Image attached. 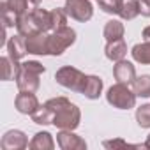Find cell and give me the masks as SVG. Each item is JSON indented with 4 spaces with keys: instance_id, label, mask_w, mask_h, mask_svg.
<instances>
[{
    "instance_id": "cell-1",
    "label": "cell",
    "mask_w": 150,
    "mask_h": 150,
    "mask_svg": "<svg viewBox=\"0 0 150 150\" xmlns=\"http://www.w3.org/2000/svg\"><path fill=\"white\" fill-rule=\"evenodd\" d=\"M46 67L37 62V60H27L21 64L18 78H16V85L21 92H37L39 85H41V76L44 74Z\"/></svg>"
},
{
    "instance_id": "cell-2",
    "label": "cell",
    "mask_w": 150,
    "mask_h": 150,
    "mask_svg": "<svg viewBox=\"0 0 150 150\" xmlns=\"http://www.w3.org/2000/svg\"><path fill=\"white\" fill-rule=\"evenodd\" d=\"M136 97L138 96L134 94V90H131L129 85H125V83H117V85L110 87L108 94H106V101L113 108H118V110H131V108H134Z\"/></svg>"
},
{
    "instance_id": "cell-3",
    "label": "cell",
    "mask_w": 150,
    "mask_h": 150,
    "mask_svg": "<svg viewBox=\"0 0 150 150\" xmlns=\"http://www.w3.org/2000/svg\"><path fill=\"white\" fill-rule=\"evenodd\" d=\"M55 80H57V83L62 85L64 88L72 90V92H80V94H81V90H83V87H85L87 76H85V74H83L80 69H76V67L64 65V67H60V69L57 71Z\"/></svg>"
},
{
    "instance_id": "cell-4",
    "label": "cell",
    "mask_w": 150,
    "mask_h": 150,
    "mask_svg": "<svg viewBox=\"0 0 150 150\" xmlns=\"http://www.w3.org/2000/svg\"><path fill=\"white\" fill-rule=\"evenodd\" d=\"M76 41V32L71 27H62V28H57L50 34V55L53 57H58L62 55L69 46L74 44Z\"/></svg>"
},
{
    "instance_id": "cell-5",
    "label": "cell",
    "mask_w": 150,
    "mask_h": 150,
    "mask_svg": "<svg viewBox=\"0 0 150 150\" xmlns=\"http://www.w3.org/2000/svg\"><path fill=\"white\" fill-rule=\"evenodd\" d=\"M80 120H81V111L76 104L72 103H67L64 108H60L53 118V125H57L58 129H69V131H74L78 125H80Z\"/></svg>"
},
{
    "instance_id": "cell-6",
    "label": "cell",
    "mask_w": 150,
    "mask_h": 150,
    "mask_svg": "<svg viewBox=\"0 0 150 150\" xmlns=\"http://www.w3.org/2000/svg\"><path fill=\"white\" fill-rule=\"evenodd\" d=\"M65 13L76 21H88L94 16V7L90 0H65Z\"/></svg>"
},
{
    "instance_id": "cell-7",
    "label": "cell",
    "mask_w": 150,
    "mask_h": 150,
    "mask_svg": "<svg viewBox=\"0 0 150 150\" xmlns=\"http://www.w3.org/2000/svg\"><path fill=\"white\" fill-rule=\"evenodd\" d=\"M57 143L62 150H85L87 148L85 139L69 129H60V132L57 134Z\"/></svg>"
},
{
    "instance_id": "cell-8",
    "label": "cell",
    "mask_w": 150,
    "mask_h": 150,
    "mask_svg": "<svg viewBox=\"0 0 150 150\" xmlns=\"http://www.w3.org/2000/svg\"><path fill=\"white\" fill-rule=\"evenodd\" d=\"M0 146L4 150H23L28 146V138L23 131H18V129H13V131H7L0 141Z\"/></svg>"
},
{
    "instance_id": "cell-9",
    "label": "cell",
    "mask_w": 150,
    "mask_h": 150,
    "mask_svg": "<svg viewBox=\"0 0 150 150\" xmlns=\"http://www.w3.org/2000/svg\"><path fill=\"white\" fill-rule=\"evenodd\" d=\"M27 50L32 55H50V34L39 32L27 37Z\"/></svg>"
},
{
    "instance_id": "cell-10",
    "label": "cell",
    "mask_w": 150,
    "mask_h": 150,
    "mask_svg": "<svg viewBox=\"0 0 150 150\" xmlns=\"http://www.w3.org/2000/svg\"><path fill=\"white\" fill-rule=\"evenodd\" d=\"M14 106H16V110H18L20 113H23V115H32L41 104H39V99L35 97V92H21V90H20V94H18L16 99H14Z\"/></svg>"
},
{
    "instance_id": "cell-11",
    "label": "cell",
    "mask_w": 150,
    "mask_h": 150,
    "mask_svg": "<svg viewBox=\"0 0 150 150\" xmlns=\"http://www.w3.org/2000/svg\"><path fill=\"white\" fill-rule=\"evenodd\" d=\"M113 76L117 80V83H125V85H132V81L136 80V69L131 62L127 60H118L113 67Z\"/></svg>"
},
{
    "instance_id": "cell-12",
    "label": "cell",
    "mask_w": 150,
    "mask_h": 150,
    "mask_svg": "<svg viewBox=\"0 0 150 150\" xmlns=\"http://www.w3.org/2000/svg\"><path fill=\"white\" fill-rule=\"evenodd\" d=\"M7 53H9V57L13 60L20 62L28 53V50H27V37L21 35V34L9 37V41H7Z\"/></svg>"
},
{
    "instance_id": "cell-13",
    "label": "cell",
    "mask_w": 150,
    "mask_h": 150,
    "mask_svg": "<svg viewBox=\"0 0 150 150\" xmlns=\"http://www.w3.org/2000/svg\"><path fill=\"white\" fill-rule=\"evenodd\" d=\"M104 53H106V57H108L110 60H113V62L124 60L125 55H127V44H125L124 37H122V39H115V41H108V44H106V48H104Z\"/></svg>"
},
{
    "instance_id": "cell-14",
    "label": "cell",
    "mask_w": 150,
    "mask_h": 150,
    "mask_svg": "<svg viewBox=\"0 0 150 150\" xmlns=\"http://www.w3.org/2000/svg\"><path fill=\"white\" fill-rule=\"evenodd\" d=\"M81 94L87 99H99V96L103 94V80L96 74H90L85 80V87L81 90Z\"/></svg>"
},
{
    "instance_id": "cell-15",
    "label": "cell",
    "mask_w": 150,
    "mask_h": 150,
    "mask_svg": "<svg viewBox=\"0 0 150 150\" xmlns=\"http://www.w3.org/2000/svg\"><path fill=\"white\" fill-rule=\"evenodd\" d=\"M16 28H18V34H21V35H25V37H30V35H34V34H39V28H37V25H35V21H34L30 11L25 13V14H21V16L18 18Z\"/></svg>"
},
{
    "instance_id": "cell-16",
    "label": "cell",
    "mask_w": 150,
    "mask_h": 150,
    "mask_svg": "<svg viewBox=\"0 0 150 150\" xmlns=\"http://www.w3.org/2000/svg\"><path fill=\"white\" fill-rule=\"evenodd\" d=\"M32 120H34V124H39V125H48V124H53V118H55V111H53V108L48 104V103H44L42 106H39L32 115Z\"/></svg>"
},
{
    "instance_id": "cell-17",
    "label": "cell",
    "mask_w": 150,
    "mask_h": 150,
    "mask_svg": "<svg viewBox=\"0 0 150 150\" xmlns=\"http://www.w3.org/2000/svg\"><path fill=\"white\" fill-rule=\"evenodd\" d=\"M28 148H32V150H53L55 148V141H53L50 132L42 131V132H37L32 138V141L28 143Z\"/></svg>"
},
{
    "instance_id": "cell-18",
    "label": "cell",
    "mask_w": 150,
    "mask_h": 150,
    "mask_svg": "<svg viewBox=\"0 0 150 150\" xmlns=\"http://www.w3.org/2000/svg\"><path fill=\"white\" fill-rule=\"evenodd\" d=\"M0 64H2V78H4V81L18 78V72H20L21 64H18L11 57H2V58H0Z\"/></svg>"
},
{
    "instance_id": "cell-19",
    "label": "cell",
    "mask_w": 150,
    "mask_h": 150,
    "mask_svg": "<svg viewBox=\"0 0 150 150\" xmlns=\"http://www.w3.org/2000/svg\"><path fill=\"white\" fill-rule=\"evenodd\" d=\"M124 32H125V28H124V23L122 21H118V20H110L106 25H104V37H106V41H115V39H122L124 37Z\"/></svg>"
},
{
    "instance_id": "cell-20",
    "label": "cell",
    "mask_w": 150,
    "mask_h": 150,
    "mask_svg": "<svg viewBox=\"0 0 150 150\" xmlns=\"http://www.w3.org/2000/svg\"><path fill=\"white\" fill-rule=\"evenodd\" d=\"M138 14H141L139 11V0H122V7H120V13L118 16L122 20H134Z\"/></svg>"
},
{
    "instance_id": "cell-21",
    "label": "cell",
    "mask_w": 150,
    "mask_h": 150,
    "mask_svg": "<svg viewBox=\"0 0 150 150\" xmlns=\"http://www.w3.org/2000/svg\"><path fill=\"white\" fill-rule=\"evenodd\" d=\"M131 55H132V58H134L138 64L148 65V64H150V41H145V42H139V44L132 46Z\"/></svg>"
},
{
    "instance_id": "cell-22",
    "label": "cell",
    "mask_w": 150,
    "mask_h": 150,
    "mask_svg": "<svg viewBox=\"0 0 150 150\" xmlns=\"http://www.w3.org/2000/svg\"><path fill=\"white\" fill-rule=\"evenodd\" d=\"M132 90L138 97H150V74L136 76L132 81Z\"/></svg>"
},
{
    "instance_id": "cell-23",
    "label": "cell",
    "mask_w": 150,
    "mask_h": 150,
    "mask_svg": "<svg viewBox=\"0 0 150 150\" xmlns=\"http://www.w3.org/2000/svg\"><path fill=\"white\" fill-rule=\"evenodd\" d=\"M67 13L64 7H55L51 9V21H53V30L57 28H62V27H67Z\"/></svg>"
},
{
    "instance_id": "cell-24",
    "label": "cell",
    "mask_w": 150,
    "mask_h": 150,
    "mask_svg": "<svg viewBox=\"0 0 150 150\" xmlns=\"http://www.w3.org/2000/svg\"><path fill=\"white\" fill-rule=\"evenodd\" d=\"M136 122L143 129H150V104H143L136 110Z\"/></svg>"
},
{
    "instance_id": "cell-25",
    "label": "cell",
    "mask_w": 150,
    "mask_h": 150,
    "mask_svg": "<svg viewBox=\"0 0 150 150\" xmlns=\"http://www.w3.org/2000/svg\"><path fill=\"white\" fill-rule=\"evenodd\" d=\"M99 7L108 13V14H118L120 7H122V0H97Z\"/></svg>"
},
{
    "instance_id": "cell-26",
    "label": "cell",
    "mask_w": 150,
    "mask_h": 150,
    "mask_svg": "<svg viewBox=\"0 0 150 150\" xmlns=\"http://www.w3.org/2000/svg\"><path fill=\"white\" fill-rule=\"evenodd\" d=\"M139 11H141V16L150 18V0H139Z\"/></svg>"
},
{
    "instance_id": "cell-27",
    "label": "cell",
    "mask_w": 150,
    "mask_h": 150,
    "mask_svg": "<svg viewBox=\"0 0 150 150\" xmlns=\"http://www.w3.org/2000/svg\"><path fill=\"white\" fill-rule=\"evenodd\" d=\"M103 145H104L106 148H111V146H113V148H115V146H127V143H125L124 139H113V141H104Z\"/></svg>"
},
{
    "instance_id": "cell-28",
    "label": "cell",
    "mask_w": 150,
    "mask_h": 150,
    "mask_svg": "<svg viewBox=\"0 0 150 150\" xmlns=\"http://www.w3.org/2000/svg\"><path fill=\"white\" fill-rule=\"evenodd\" d=\"M141 35H143V39H145V41H150V27H146V28L143 30V34H141Z\"/></svg>"
},
{
    "instance_id": "cell-29",
    "label": "cell",
    "mask_w": 150,
    "mask_h": 150,
    "mask_svg": "<svg viewBox=\"0 0 150 150\" xmlns=\"http://www.w3.org/2000/svg\"><path fill=\"white\" fill-rule=\"evenodd\" d=\"M28 2H30V7L35 9V7H39V4L42 2V0H28Z\"/></svg>"
},
{
    "instance_id": "cell-30",
    "label": "cell",
    "mask_w": 150,
    "mask_h": 150,
    "mask_svg": "<svg viewBox=\"0 0 150 150\" xmlns=\"http://www.w3.org/2000/svg\"><path fill=\"white\" fill-rule=\"evenodd\" d=\"M139 146H143V148H150V134L146 136V141H145L143 145H139Z\"/></svg>"
}]
</instances>
